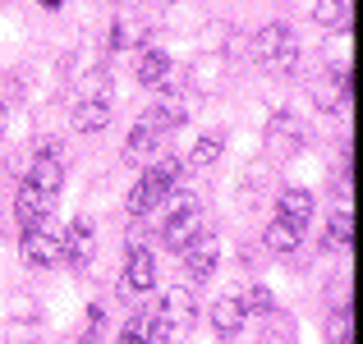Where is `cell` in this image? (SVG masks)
I'll return each mask as SVG.
<instances>
[{
	"instance_id": "obj_13",
	"label": "cell",
	"mask_w": 363,
	"mask_h": 344,
	"mask_svg": "<svg viewBox=\"0 0 363 344\" xmlns=\"http://www.w3.org/2000/svg\"><path fill=\"white\" fill-rule=\"evenodd\" d=\"M166 74H170V55H166V51H157V46H143L138 60H133V79H138L143 88H157Z\"/></svg>"
},
{
	"instance_id": "obj_4",
	"label": "cell",
	"mask_w": 363,
	"mask_h": 344,
	"mask_svg": "<svg viewBox=\"0 0 363 344\" xmlns=\"http://www.w3.org/2000/svg\"><path fill=\"white\" fill-rule=\"evenodd\" d=\"M198 229H203V221H198V207L189 202V193H175V188H170V212H166V221H161V243L179 253V248H184Z\"/></svg>"
},
{
	"instance_id": "obj_25",
	"label": "cell",
	"mask_w": 363,
	"mask_h": 344,
	"mask_svg": "<svg viewBox=\"0 0 363 344\" xmlns=\"http://www.w3.org/2000/svg\"><path fill=\"white\" fill-rule=\"evenodd\" d=\"M0 133H5V110H0Z\"/></svg>"
},
{
	"instance_id": "obj_12",
	"label": "cell",
	"mask_w": 363,
	"mask_h": 344,
	"mask_svg": "<svg viewBox=\"0 0 363 344\" xmlns=\"http://www.w3.org/2000/svg\"><path fill=\"white\" fill-rule=\"evenodd\" d=\"M276 207H281V221H290V225H299V229H308L313 212H318V202H313L308 188H285Z\"/></svg>"
},
{
	"instance_id": "obj_19",
	"label": "cell",
	"mask_w": 363,
	"mask_h": 344,
	"mask_svg": "<svg viewBox=\"0 0 363 344\" xmlns=\"http://www.w3.org/2000/svg\"><path fill=\"white\" fill-rule=\"evenodd\" d=\"M240 303H244V317H272V308H276L267 285H253V289H248Z\"/></svg>"
},
{
	"instance_id": "obj_18",
	"label": "cell",
	"mask_w": 363,
	"mask_h": 344,
	"mask_svg": "<svg viewBox=\"0 0 363 344\" xmlns=\"http://www.w3.org/2000/svg\"><path fill=\"white\" fill-rule=\"evenodd\" d=\"M327 243L331 248H350V243H354V216H350V207H336V212H331Z\"/></svg>"
},
{
	"instance_id": "obj_20",
	"label": "cell",
	"mask_w": 363,
	"mask_h": 344,
	"mask_svg": "<svg viewBox=\"0 0 363 344\" xmlns=\"http://www.w3.org/2000/svg\"><path fill=\"white\" fill-rule=\"evenodd\" d=\"M313 18H318L322 28H340L350 18V0H318V14Z\"/></svg>"
},
{
	"instance_id": "obj_24",
	"label": "cell",
	"mask_w": 363,
	"mask_h": 344,
	"mask_svg": "<svg viewBox=\"0 0 363 344\" xmlns=\"http://www.w3.org/2000/svg\"><path fill=\"white\" fill-rule=\"evenodd\" d=\"M37 5H46V9H60V0H37Z\"/></svg>"
},
{
	"instance_id": "obj_10",
	"label": "cell",
	"mask_w": 363,
	"mask_h": 344,
	"mask_svg": "<svg viewBox=\"0 0 363 344\" xmlns=\"http://www.w3.org/2000/svg\"><path fill=\"white\" fill-rule=\"evenodd\" d=\"M88 257H92V221H69V229L60 234V262L88 266Z\"/></svg>"
},
{
	"instance_id": "obj_9",
	"label": "cell",
	"mask_w": 363,
	"mask_h": 344,
	"mask_svg": "<svg viewBox=\"0 0 363 344\" xmlns=\"http://www.w3.org/2000/svg\"><path fill=\"white\" fill-rule=\"evenodd\" d=\"M120 289H129V294H147V289H157V257H152L147 248H133V253H129Z\"/></svg>"
},
{
	"instance_id": "obj_1",
	"label": "cell",
	"mask_w": 363,
	"mask_h": 344,
	"mask_svg": "<svg viewBox=\"0 0 363 344\" xmlns=\"http://www.w3.org/2000/svg\"><path fill=\"white\" fill-rule=\"evenodd\" d=\"M194 294L189 289H166L161 294V308L147 317V336L152 344H175V340H184L189 331H194Z\"/></svg>"
},
{
	"instance_id": "obj_2",
	"label": "cell",
	"mask_w": 363,
	"mask_h": 344,
	"mask_svg": "<svg viewBox=\"0 0 363 344\" xmlns=\"http://www.w3.org/2000/svg\"><path fill=\"white\" fill-rule=\"evenodd\" d=\"M175 179H179V161H175V156H152L147 175H143L138 184H133V193H129V212H133V216L157 212V207L170 197Z\"/></svg>"
},
{
	"instance_id": "obj_16",
	"label": "cell",
	"mask_w": 363,
	"mask_h": 344,
	"mask_svg": "<svg viewBox=\"0 0 363 344\" xmlns=\"http://www.w3.org/2000/svg\"><path fill=\"white\" fill-rule=\"evenodd\" d=\"M267 248H272V253H281V257H290V253H299V243H303V229L299 225H290V221H281V216H276L272 225H267Z\"/></svg>"
},
{
	"instance_id": "obj_15",
	"label": "cell",
	"mask_w": 363,
	"mask_h": 344,
	"mask_svg": "<svg viewBox=\"0 0 363 344\" xmlns=\"http://www.w3.org/2000/svg\"><path fill=\"white\" fill-rule=\"evenodd\" d=\"M106 124H111V106L101 97H88V101L74 106V129L79 133H101Z\"/></svg>"
},
{
	"instance_id": "obj_21",
	"label": "cell",
	"mask_w": 363,
	"mask_h": 344,
	"mask_svg": "<svg viewBox=\"0 0 363 344\" xmlns=\"http://www.w3.org/2000/svg\"><path fill=\"white\" fill-rule=\"evenodd\" d=\"M216 156H221V138H198L189 151V166H212Z\"/></svg>"
},
{
	"instance_id": "obj_23",
	"label": "cell",
	"mask_w": 363,
	"mask_h": 344,
	"mask_svg": "<svg viewBox=\"0 0 363 344\" xmlns=\"http://www.w3.org/2000/svg\"><path fill=\"white\" fill-rule=\"evenodd\" d=\"M120 344H152V336H147V317H133L129 326H124Z\"/></svg>"
},
{
	"instance_id": "obj_17",
	"label": "cell",
	"mask_w": 363,
	"mask_h": 344,
	"mask_svg": "<svg viewBox=\"0 0 363 344\" xmlns=\"http://www.w3.org/2000/svg\"><path fill=\"white\" fill-rule=\"evenodd\" d=\"M345 101H350V74H345V79L331 74V79L318 88V106L322 110H345Z\"/></svg>"
},
{
	"instance_id": "obj_11",
	"label": "cell",
	"mask_w": 363,
	"mask_h": 344,
	"mask_svg": "<svg viewBox=\"0 0 363 344\" xmlns=\"http://www.w3.org/2000/svg\"><path fill=\"white\" fill-rule=\"evenodd\" d=\"M28 184L33 188H42V193H60V184H65V166H60V156H55V147L51 151H37V161L28 166Z\"/></svg>"
},
{
	"instance_id": "obj_6",
	"label": "cell",
	"mask_w": 363,
	"mask_h": 344,
	"mask_svg": "<svg viewBox=\"0 0 363 344\" xmlns=\"http://www.w3.org/2000/svg\"><path fill=\"white\" fill-rule=\"evenodd\" d=\"M179 253H184V271L194 275V280H207V275L216 271V257H221V243H216V234H203V229H198V234L189 239V243L179 248Z\"/></svg>"
},
{
	"instance_id": "obj_5",
	"label": "cell",
	"mask_w": 363,
	"mask_h": 344,
	"mask_svg": "<svg viewBox=\"0 0 363 344\" xmlns=\"http://www.w3.org/2000/svg\"><path fill=\"white\" fill-rule=\"evenodd\" d=\"M51 212H55V197L42 193V188H33V184L23 179V184H18V193H14V216H18V225H23V229H37V225L51 221Z\"/></svg>"
},
{
	"instance_id": "obj_7",
	"label": "cell",
	"mask_w": 363,
	"mask_h": 344,
	"mask_svg": "<svg viewBox=\"0 0 363 344\" xmlns=\"http://www.w3.org/2000/svg\"><path fill=\"white\" fill-rule=\"evenodd\" d=\"M18 253H23V262L28 266H55L60 262V234H51L46 225H37V229H23V243H18Z\"/></svg>"
},
{
	"instance_id": "obj_3",
	"label": "cell",
	"mask_w": 363,
	"mask_h": 344,
	"mask_svg": "<svg viewBox=\"0 0 363 344\" xmlns=\"http://www.w3.org/2000/svg\"><path fill=\"white\" fill-rule=\"evenodd\" d=\"M253 60L272 74H290L299 69V42H294V33L285 23H267L253 37Z\"/></svg>"
},
{
	"instance_id": "obj_8",
	"label": "cell",
	"mask_w": 363,
	"mask_h": 344,
	"mask_svg": "<svg viewBox=\"0 0 363 344\" xmlns=\"http://www.w3.org/2000/svg\"><path fill=\"white\" fill-rule=\"evenodd\" d=\"M161 124L152 120V115H143L138 124H133V133H129V142H124V161H133V166H143V161H152L157 156V147H161Z\"/></svg>"
},
{
	"instance_id": "obj_22",
	"label": "cell",
	"mask_w": 363,
	"mask_h": 344,
	"mask_svg": "<svg viewBox=\"0 0 363 344\" xmlns=\"http://www.w3.org/2000/svg\"><path fill=\"white\" fill-rule=\"evenodd\" d=\"M327 344H350V312H331V321H327Z\"/></svg>"
},
{
	"instance_id": "obj_14",
	"label": "cell",
	"mask_w": 363,
	"mask_h": 344,
	"mask_svg": "<svg viewBox=\"0 0 363 344\" xmlns=\"http://www.w3.org/2000/svg\"><path fill=\"white\" fill-rule=\"evenodd\" d=\"M212 331L221 340H235L244 331V303L240 299H216L212 303Z\"/></svg>"
}]
</instances>
